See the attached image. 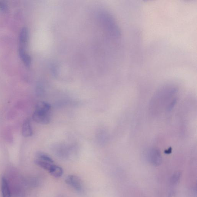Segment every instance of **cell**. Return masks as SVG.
<instances>
[{
    "instance_id": "52a82bcc",
    "label": "cell",
    "mask_w": 197,
    "mask_h": 197,
    "mask_svg": "<svg viewBox=\"0 0 197 197\" xmlns=\"http://www.w3.org/2000/svg\"><path fill=\"white\" fill-rule=\"evenodd\" d=\"M51 105L48 103L44 101H39L36 104L35 110L51 113Z\"/></svg>"
},
{
    "instance_id": "5b68a950",
    "label": "cell",
    "mask_w": 197,
    "mask_h": 197,
    "mask_svg": "<svg viewBox=\"0 0 197 197\" xmlns=\"http://www.w3.org/2000/svg\"><path fill=\"white\" fill-rule=\"evenodd\" d=\"M22 134L24 137H29L32 136L33 134L30 119L29 118L25 119L23 123Z\"/></svg>"
},
{
    "instance_id": "3957f363",
    "label": "cell",
    "mask_w": 197,
    "mask_h": 197,
    "mask_svg": "<svg viewBox=\"0 0 197 197\" xmlns=\"http://www.w3.org/2000/svg\"><path fill=\"white\" fill-rule=\"evenodd\" d=\"M149 160L153 165L158 166L162 163V158L159 150L156 149H150L149 152Z\"/></svg>"
},
{
    "instance_id": "4fadbf2b",
    "label": "cell",
    "mask_w": 197,
    "mask_h": 197,
    "mask_svg": "<svg viewBox=\"0 0 197 197\" xmlns=\"http://www.w3.org/2000/svg\"><path fill=\"white\" fill-rule=\"evenodd\" d=\"M0 9L5 12H7L8 10L7 4L2 1H0Z\"/></svg>"
},
{
    "instance_id": "6da1fadb",
    "label": "cell",
    "mask_w": 197,
    "mask_h": 197,
    "mask_svg": "<svg viewBox=\"0 0 197 197\" xmlns=\"http://www.w3.org/2000/svg\"><path fill=\"white\" fill-rule=\"evenodd\" d=\"M50 113L35 110L33 114V119L40 124H48L51 120Z\"/></svg>"
},
{
    "instance_id": "7a4b0ae2",
    "label": "cell",
    "mask_w": 197,
    "mask_h": 197,
    "mask_svg": "<svg viewBox=\"0 0 197 197\" xmlns=\"http://www.w3.org/2000/svg\"><path fill=\"white\" fill-rule=\"evenodd\" d=\"M65 182L77 191H81L82 185L81 180L76 175H69L65 179Z\"/></svg>"
},
{
    "instance_id": "30bf717a",
    "label": "cell",
    "mask_w": 197,
    "mask_h": 197,
    "mask_svg": "<svg viewBox=\"0 0 197 197\" xmlns=\"http://www.w3.org/2000/svg\"><path fill=\"white\" fill-rule=\"evenodd\" d=\"M35 162L37 165L48 171H49L50 169L54 164V163H50L47 161L42 160V159H38V158L36 159Z\"/></svg>"
},
{
    "instance_id": "8992f818",
    "label": "cell",
    "mask_w": 197,
    "mask_h": 197,
    "mask_svg": "<svg viewBox=\"0 0 197 197\" xmlns=\"http://www.w3.org/2000/svg\"><path fill=\"white\" fill-rule=\"evenodd\" d=\"M19 53L20 58L27 67H29L31 64V58L26 52L25 49L19 47Z\"/></svg>"
},
{
    "instance_id": "277c9868",
    "label": "cell",
    "mask_w": 197,
    "mask_h": 197,
    "mask_svg": "<svg viewBox=\"0 0 197 197\" xmlns=\"http://www.w3.org/2000/svg\"><path fill=\"white\" fill-rule=\"evenodd\" d=\"M28 36H29V33L28 29L25 27L23 28L20 30L19 35V43H20L19 47L25 49L28 44Z\"/></svg>"
},
{
    "instance_id": "ba28073f",
    "label": "cell",
    "mask_w": 197,
    "mask_h": 197,
    "mask_svg": "<svg viewBox=\"0 0 197 197\" xmlns=\"http://www.w3.org/2000/svg\"><path fill=\"white\" fill-rule=\"evenodd\" d=\"M1 190L2 197H11L8 184L7 180L4 177L1 179Z\"/></svg>"
},
{
    "instance_id": "9c48e42d",
    "label": "cell",
    "mask_w": 197,
    "mask_h": 197,
    "mask_svg": "<svg viewBox=\"0 0 197 197\" xmlns=\"http://www.w3.org/2000/svg\"><path fill=\"white\" fill-rule=\"evenodd\" d=\"M49 172L53 177L57 178L61 177L63 173V170L61 167L54 164Z\"/></svg>"
},
{
    "instance_id": "8fae6325",
    "label": "cell",
    "mask_w": 197,
    "mask_h": 197,
    "mask_svg": "<svg viewBox=\"0 0 197 197\" xmlns=\"http://www.w3.org/2000/svg\"><path fill=\"white\" fill-rule=\"evenodd\" d=\"M181 172H177L172 175L170 185L171 186L176 187L178 183L179 180L181 177Z\"/></svg>"
},
{
    "instance_id": "7c38bea8",
    "label": "cell",
    "mask_w": 197,
    "mask_h": 197,
    "mask_svg": "<svg viewBox=\"0 0 197 197\" xmlns=\"http://www.w3.org/2000/svg\"><path fill=\"white\" fill-rule=\"evenodd\" d=\"M37 158L54 163V161L51 157L45 153H40L37 154Z\"/></svg>"
}]
</instances>
